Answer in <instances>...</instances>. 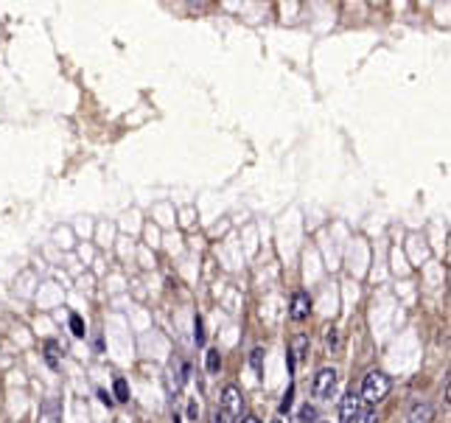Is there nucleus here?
I'll use <instances>...</instances> for the list:
<instances>
[{
	"label": "nucleus",
	"mask_w": 451,
	"mask_h": 423,
	"mask_svg": "<svg viewBox=\"0 0 451 423\" xmlns=\"http://www.w3.org/2000/svg\"><path fill=\"white\" fill-rule=\"evenodd\" d=\"M390 390H393V378L387 376L384 370H370L367 376L361 378L359 401L376 407V404H381V401L390 395Z\"/></svg>",
	"instance_id": "1"
},
{
	"label": "nucleus",
	"mask_w": 451,
	"mask_h": 423,
	"mask_svg": "<svg viewBox=\"0 0 451 423\" xmlns=\"http://www.w3.org/2000/svg\"><path fill=\"white\" fill-rule=\"evenodd\" d=\"M336 381H339V373H336L334 368H319L314 381H312L314 398H319V401H331L334 392H336Z\"/></svg>",
	"instance_id": "2"
},
{
	"label": "nucleus",
	"mask_w": 451,
	"mask_h": 423,
	"mask_svg": "<svg viewBox=\"0 0 451 423\" xmlns=\"http://www.w3.org/2000/svg\"><path fill=\"white\" fill-rule=\"evenodd\" d=\"M244 409H247V401H244L241 387L225 384V387H222V412H225L227 418H241Z\"/></svg>",
	"instance_id": "3"
},
{
	"label": "nucleus",
	"mask_w": 451,
	"mask_h": 423,
	"mask_svg": "<svg viewBox=\"0 0 451 423\" xmlns=\"http://www.w3.org/2000/svg\"><path fill=\"white\" fill-rule=\"evenodd\" d=\"M306 356H309V336H306V333H295V336H292V348H289V353H286V359H289V373H295L297 362H303Z\"/></svg>",
	"instance_id": "4"
},
{
	"label": "nucleus",
	"mask_w": 451,
	"mask_h": 423,
	"mask_svg": "<svg viewBox=\"0 0 451 423\" xmlns=\"http://www.w3.org/2000/svg\"><path fill=\"white\" fill-rule=\"evenodd\" d=\"M309 314H312V297H309V291H295L292 294V306H289V317L295 323H303Z\"/></svg>",
	"instance_id": "5"
},
{
	"label": "nucleus",
	"mask_w": 451,
	"mask_h": 423,
	"mask_svg": "<svg viewBox=\"0 0 451 423\" xmlns=\"http://www.w3.org/2000/svg\"><path fill=\"white\" fill-rule=\"evenodd\" d=\"M359 392H354V390H348L345 392V398H342V407H339V421L342 423H354L359 418Z\"/></svg>",
	"instance_id": "6"
},
{
	"label": "nucleus",
	"mask_w": 451,
	"mask_h": 423,
	"mask_svg": "<svg viewBox=\"0 0 451 423\" xmlns=\"http://www.w3.org/2000/svg\"><path fill=\"white\" fill-rule=\"evenodd\" d=\"M435 421V407L429 401H415L409 407V423H432Z\"/></svg>",
	"instance_id": "7"
},
{
	"label": "nucleus",
	"mask_w": 451,
	"mask_h": 423,
	"mask_svg": "<svg viewBox=\"0 0 451 423\" xmlns=\"http://www.w3.org/2000/svg\"><path fill=\"white\" fill-rule=\"evenodd\" d=\"M205 368H208V373H219V368H222V353H219L216 348H211V350L205 353Z\"/></svg>",
	"instance_id": "8"
},
{
	"label": "nucleus",
	"mask_w": 451,
	"mask_h": 423,
	"mask_svg": "<svg viewBox=\"0 0 451 423\" xmlns=\"http://www.w3.org/2000/svg\"><path fill=\"white\" fill-rule=\"evenodd\" d=\"M59 359H62V353H59V345L56 342H46V362L56 370L59 368Z\"/></svg>",
	"instance_id": "9"
},
{
	"label": "nucleus",
	"mask_w": 451,
	"mask_h": 423,
	"mask_svg": "<svg viewBox=\"0 0 451 423\" xmlns=\"http://www.w3.org/2000/svg\"><path fill=\"white\" fill-rule=\"evenodd\" d=\"M112 390H115V401H129V384H127V378H115V384H112Z\"/></svg>",
	"instance_id": "10"
},
{
	"label": "nucleus",
	"mask_w": 451,
	"mask_h": 423,
	"mask_svg": "<svg viewBox=\"0 0 451 423\" xmlns=\"http://www.w3.org/2000/svg\"><path fill=\"white\" fill-rule=\"evenodd\" d=\"M339 345H342V339H339V331H336V328L325 331V348H328L331 353H336V350H339Z\"/></svg>",
	"instance_id": "11"
},
{
	"label": "nucleus",
	"mask_w": 451,
	"mask_h": 423,
	"mask_svg": "<svg viewBox=\"0 0 451 423\" xmlns=\"http://www.w3.org/2000/svg\"><path fill=\"white\" fill-rule=\"evenodd\" d=\"M292 401H295V384L286 390V395H283V401H280L277 412H280V415H283V412H289V409H292Z\"/></svg>",
	"instance_id": "12"
},
{
	"label": "nucleus",
	"mask_w": 451,
	"mask_h": 423,
	"mask_svg": "<svg viewBox=\"0 0 451 423\" xmlns=\"http://www.w3.org/2000/svg\"><path fill=\"white\" fill-rule=\"evenodd\" d=\"M314 418H317L314 407H309V404H306V407H303V409L297 412V418H295V423H312Z\"/></svg>",
	"instance_id": "13"
},
{
	"label": "nucleus",
	"mask_w": 451,
	"mask_h": 423,
	"mask_svg": "<svg viewBox=\"0 0 451 423\" xmlns=\"http://www.w3.org/2000/svg\"><path fill=\"white\" fill-rule=\"evenodd\" d=\"M70 331H73V336H85L87 331H85V323H82V317L79 314H70Z\"/></svg>",
	"instance_id": "14"
},
{
	"label": "nucleus",
	"mask_w": 451,
	"mask_h": 423,
	"mask_svg": "<svg viewBox=\"0 0 451 423\" xmlns=\"http://www.w3.org/2000/svg\"><path fill=\"white\" fill-rule=\"evenodd\" d=\"M193 339H196V345H205V333H202V317H193Z\"/></svg>",
	"instance_id": "15"
},
{
	"label": "nucleus",
	"mask_w": 451,
	"mask_h": 423,
	"mask_svg": "<svg viewBox=\"0 0 451 423\" xmlns=\"http://www.w3.org/2000/svg\"><path fill=\"white\" fill-rule=\"evenodd\" d=\"M261 359H264V348H255L253 350V368L255 370H261Z\"/></svg>",
	"instance_id": "16"
},
{
	"label": "nucleus",
	"mask_w": 451,
	"mask_h": 423,
	"mask_svg": "<svg viewBox=\"0 0 451 423\" xmlns=\"http://www.w3.org/2000/svg\"><path fill=\"white\" fill-rule=\"evenodd\" d=\"M359 423H378V415L370 409V412H361L359 415Z\"/></svg>",
	"instance_id": "17"
},
{
	"label": "nucleus",
	"mask_w": 451,
	"mask_h": 423,
	"mask_svg": "<svg viewBox=\"0 0 451 423\" xmlns=\"http://www.w3.org/2000/svg\"><path fill=\"white\" fill-rule=\"evenodd\" d=\"M211 423H227V415L222 409H213V412H211Z\"/></svg>",
	"instance_id": "18"
},
{
	"label": "nucleus",
	"mask_w": 451,
	"mask_h": 423,
	"mask_svg": "<svg viewBox=\"0 0 451 423\" xmlns=\"http://www.w3.org/2000/svg\"><path fill=\"white\" fill-rule=\"evenodd\" d=\"M98 398H101V404H107V407H112V398L104 392V390H98Z\"/></svg>",
	"instance_id": "19"
},
{
	"label": "nucleus",
	"mask_w": 451,
	"mask_h": 423,
	"mask_svg": "<svg viewBox=\"0 0 451 423\" xmlns=\"http://www.w3.org/2000/svg\"><path fill=\"white\" fill-rule=\"evenodd\" d=\"M196 412H199L196 404H188V418H196Z\"/></svg>",
	"instance_id": "20"
},
{
	"label": "nucleus",
	"mask_w": 451,
	"mask_h": 423,
	"mask_svg": "<svg viewBox=\"0 0 451 423\" xmlns=\"http://www.w3.org/2000/svg\"><path fill=\"white\" fill-rule=\"evenodd\" d=\"M241 423H261V421H258L255 415H247V418H244V421H241Z\"/></svg>",
	"instance_id": "21"
},
{
	"label": "nucleus",
	"mask_w": 451,
	"mask_h": 423,
	"mask_svg": "<svg viewBox=\"0 0 451 423\" xmlns=\"http://www.w3.org/2000/svg\"><path fill=\"white\" fill-rule=\"evenodd\" d=\"M272 423H283V421H280V418H277V421H272Z\"/></svg>",
	"instance_id": "22"
}]
</instances>
